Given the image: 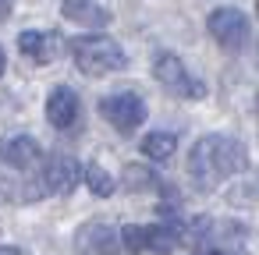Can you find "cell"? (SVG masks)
I'll use <instances>...</instances> for the list:
<instances>
[{
    "mask_svg": "<svg viewBox=\"0 0 259 255\" xmlns=\"http://www.w3.org/2000/svg\"><path fill=\"white\" fill-rule=\"evenodd\" d=\"M241 167H245V145L231 135H206L188 152V177L199 191H213Z\"/></svg>",
    "mask_w": 259,
    "mask_h": 255,
    "instance_id": "obj_1",
    "label": "cell"
},
{
    "mask_svg": "<svg viewBox=\"0 0 259 255\" xmlns=\"http://www.w3.org/2000/svg\"><path fill=\"white\" fill-rule=\"evenodd\" d=\"M71 54H75V68L89 78H103L128 64L121 43H114L110 36H82L71 43Z\"/></svg>",
    "mask_w": 259,
    "mask_h": 255,
    "instance_id": "obj_2",
    "label": "cell"
},
{
    "mask_svg": "<svg viewBox=\"0 0 259 255\" xmlns=\"http://www.w3.org/2000/svg\"><path fill=\"white\" fill-rule=\"evenodd\" d=\"M153 75H156V82H160L170 96H178V99H202V96H206V85H202L195 75H188V68H185L181 57H174V54H160V57L153 61Z\"/></svg>",
    "mask_w": 259,
    "mask_h": 255,
    "instance_id": "obj_3",
    "label": "cell"
},
{
    "mask_svg": "<svg viewBox=\"0 0 259 255\" xmlns=\"http://www.w3.org/2000/svg\"><path fill=\"white\" fill-rule=\"evenodd\" d=\"M206 25H209V36H213L227 54H238V50L248 43V18H245L238 8H217Z\"/></svg>",
    "mask_w": 259,
    "mask_h": 255,
    "instance_id": "obj_4",
    "label": "cell"
},
{
    "mask_svg": "<svg viewBox=\"0 0 259 255\" xmlns=\"http://www.w3.org/2000/svg\"><path fill=\"white\" fill-rule=\"evenodd\" d=\"M103 117L117 128V131H135L142 121H146V103L135 96V92H114L100 103Z\"/></svg>",
    "mask_w": 259,
    "mask_h": 255,
    "instance_id": "obj_5",
    "label": "cell"
},
{
    "mask_svg": "<svg viewBox=\"0 0 259 255\" xmlns=\"http://www.w3.org/2000/svg\"><path fill=\"white\" fill-rule=\"evenodd\" d=\"M78 177H85V170H82L71 156H54V160L43 167V188H47L50 195H68V191L78 184Z\"/></svg>",
    "mask_w": 259,
    "mask_h": 255,
    "instance_id": "obj_6",
    "label": "cell"
},
{
    "mask_svg": "<svg viewBox=\"0 0 259 255\" xmlns=\"http://www.w3.org/2000/svg\"><path fill=\"white\" fill-rule=\"evenodd\" d=\"M18 50L36 64H50V61L61 57V36L57 32H22Z\"/></svg>",
    "mask_w": 259,
    "mask_h": 255,
    "instance_id": "obj_7",
    "label": "cell"
},
{
    "mask_svg": "<svg viewBox=\"0 0 259 255\" xmlns=\"http://www.w3.org/2000/svg\"><path fill=\"white\" fill-rule=\"evenodd\" d=\"M47 121L54 124V128H71L75 121H78V96L71 92V89H54L50 92V99H47Z\"/></svg>",
    "mask_w": 259,
    "mask_h": 255,
    "instance_id": "obj_8",
    "label": "cell"
},
{
    "mask_svg": "<svg viewBox=\"0 0 259 255\" xmlns=\"http://www.w3.org/2000/svg\"><path fill=\"white\" fill-rule=\"evenodd\" d=\"M39 160H43V152H39L36 138H29V135L11 138L8 149H4V163L11 170H32V167H39Z\"/></svg>",
    "mask_w": 259,
    "mask_h": 255,
    "instance_id": "obj_9",
    "label": "cell"
},
{
    "mask_svg": "<svg viewBox=\"0 0 259 255\" xmlns=\"http://www.w3.org/2000/svg\"><path fill=\"white\" fill-rule=\"evenodd\" d=\"M64 18L68 22H78V25H93V29H103L110 22V11L100 8L96 0H64Z\"/></svg>",
    "mask_w": 259,
    "mask_h": 255,
    "instance_id": "obj_10",
    "label": "cell"
},
{
    "mask_svg": "<svg viewBox=\"0 0 259 255\" xmlns=\"http://www.w3.org/2000/svg\"><path fill=\"white\" fill-rule=\"evenodd\" d=\"M75 241H78V248H82L85 255H110V248H114V234H110V227L100 223V220L85 223Z\"/></svg>",
    "mask_w": 259,
    "mask_h": 255,
    "instance_id": "obj_11",
    "label": "cell"
},
{
    "mask_svg": "<svg viewBox=\"0 0 259 255\" xmlns=\"http://www.w3.org/2000/svg\"><path fill=\"white\" fill-rule=\"evenodd\" d=\"M181 244V227L178 223H146V251L170 255Z\"/></svg>",
    "mask_w": 259,
    "mask_h": 255,
    "instance_id": "obj_12",
    "label": "cell"
},
{
    "mask_svg": "<svg viewBox=\"0 0 259 255\" xmlns=\"http://www.w3.org/2000/svg\"><path fill=\"white\" fill-rule=\"evenodd\" d=\"M174 149H178V138H174L170 131H149V135L142 138V152H146L149 160H170Z\"/></svg>",
    "mask_w": 259,
    "mask_h": 255,
    "instance_id": "obj_13",
    "label": "cell"
},
{
    "mask_svg": "<svg viewBox=\"0 0 259 255\" xmlns=\"http://www.w3.org/2000/svg\"><path fill=\"white\" fill-rule=\"evenodd\" d=\"M85 184H89V191H93V195H100V198L114 195V177H110L103 167H96V163H89V167H85Z\"/></svg>",
    "mask_w": 259,
    "mask_h": 255,
    "instance_id": "obj_14",
    "label": "cell"
},
{
    "mask_svg": "<svg viewBox=\"0 0 259 255\" xmlns=\"http://www.w3.org/2000/svg\"><path fill=\"white\" fill-rule=\"evenodd\" d=\"M11 4H15V0H4V15H11Z\"/></svg>",
    "mask_w": 259,
    "mask_h": 255,
    "instance_id": "obj_15",
    "label": "cell"
},
{
    "mask_svg": "<svg viewBox=\"0 0 259 255\" xmlns=\"http://www.w3.org/2000/svg\"><path fill=\"white\" fill-rule=\"evenodd\" d=\"M4 255H18V248H11V244H8V248H4Z\"/></svg>",
    "mask_w": 259,
    "mask_h": 255,
    "instance_id": "obj_16",
    "label": "cell"
},
{
    "mask_svg": "<svg viewBox=\"0 0 259 255\" xmlns=\"http://www.w3.org/2000/svg\"><path fill=\"white\" fill-rule=\"evenodd\" d=\"M199 255H217V251H199Z\"/></svg>",
    "mask_w": 259,
    "mask_h": 255,
    "instance_id": "obj_17",
    "label": "cell"
},
{
    "mask_svg": "<svg viewBox=\"0 0 259 255\" xmlns=\"http://www.w3.org/2000/svg\"><path fill=\"white\" fill-rule=\"evenodd\" d=\"M255 61H259V54H255Z\"/></svg>",
    "mask_w": 259,
    "mask_h": 255,
    "instance_id": "obj_18",
    "label": "cell"
}]
</instances>
